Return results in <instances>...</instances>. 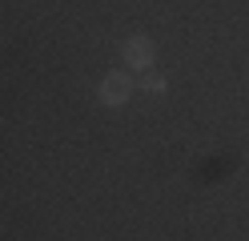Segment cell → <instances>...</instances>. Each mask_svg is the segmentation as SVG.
Returning a JSON list of instances; mask_svg holds the SVG:
<instances>
[{"label":"cell","mask_w":249,"mask_h":241,"mask_svg":"<svg viewBox=\"0 0 249 241\" xmlns=\"http://www.w3.org/2000/svg\"><path fill=\"white\" fill-rule=\"evenodd\" d=\"M141 89H145L149 96H161V93H165V80H161V76H145V80H141Z\"/></svg>","instance_id":"3"},{"label":"cell","mask_w":249,"mask_h":241,"mask_svg":"<svg viewBox=\"0 0 249 241\" xmlns=\"http://www.w3.org/2000/svg\"><path fill=\"white\" fill-rule=\"evenodd\" d=\"M153 60V40L149 37H129L124 40V64L129 69H149Z\"/></svg>","instance_id":"2"},{"label":"cell","mask_w":249,"mask_h":241,"mask_svg":"<svg viewBox=\"0 0 249 241\" xmlns=\"http://www.w3.org/2000/svg\"><path fill=\"white\" fill-rule=\"evenodd\" d=\"M129 93H133V80L124 76V73H108L101 80V101L105 105H124V101H129Z\"/></svg>","instance_id":"1"}]
</instances>
